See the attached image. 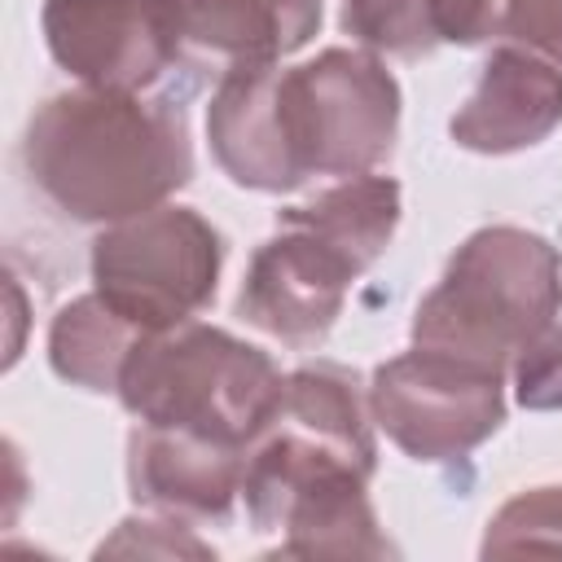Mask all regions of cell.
Wrapping results in <instances>:
<instances>
[{"instance_id": "3957f363", "label": "cell", "mask_w": 562, "mask_h": 562, "mask_svg": "<svg viewBox=\"0 0 562 562\" xmlns=\"http://www.w3.org/2000/svg\"><path fill=\"white\" fill-rule=\"evenodd\" d=\"M22 167L61 215L119 224L193 180V140L176 101L79 83L26 119Z\"/></svg>"}, {"instance_id": "277c9868", "label": "cell", "mask_w": 562, "mask_h": 562, "mask_svg": "<svg viewBox=\"0 0 562 562\" xmlns=\"http://www.w3.org/2000/svg\"><path fill=\"white\" fill-rule=\"evenodd\" d=\"M400 228V180L351 176L277 211V233L255 246L237 316L285 347H321L351 285L386 255Z\"/></svg>"}, {"instance_id": "2e32d148", "label": "cell", "mask_w": 562, "mask_h": 562, "mask_svg": "<svg viewBox=\"0 0 562 562\" xmlns=\"http://www.w3.org/2000/svg\"><path fill=\"white\" fill-rule=\"evenodd\" d=\"M514 395L531 413L562 408V325L558 321L514 360Z\"/></svg>"}, {"instance_id": "8fae6325", "label": "cell", "mask_w": 562, "mask_h": 562, "mask_svg": "<svg viewBox=\"0 0 562 562\" xmlns=\"http://www.w3.org/2000/svg\"><path fill=\"white\" fill-rule=\"evenodd\" d=\"M562 123V66L501 44L479 70L474 92L452 114L448 136L470 154H518L553 136Z\"/></svg>"}, {"instance_id": "7a4b0ae2", "label": "cell", "mask_w": 562, "mask_h": 562, "mask_svg": "<svg viewBox=\"0 0 562 562\" xmlns=\"http://www.w3.org/2000/svg\"><path fill=\"white\" fill-rule=\"evenodd\" d=\"M378 439L360 373L334 360L285 373L272 426L246 457L241 501L255 531L285 536L272 558H386L369 505Z\"/></svg>"}, {"instance_id": "9c48e42d", "label": "cell", "mask_w": 562, "mask_h": 562, "mask_svg": "<svg viewBox=\"0 0 562 562\" xmlns=\"http://www.w3.org/2000/svg\"><path fill=\"white\" fill-rule=\"evenodd\" d=\"M53 61L83 88L145 92L184 57L180 0H44Z\"/></svg>"}, {"instance_id": "e0dca14e", "label": "cell", "mask_w": 562, "mask_h": 562, "mask_svg": "<svg viewBox=\"0 0 562 562\" xmlns=\"http://www.w3.org/2000/svg\"><path fill=\"white\" fill-rule=\"evenodd\" d=\"M501 35L562 66V0H501Z\"/></svg>"}, {"instance_id": "4fadbf2b", "label": "cell", "mask_w": 562, "mask_h": 562, "mask_svg": "<svg viewBox=\"0 0 562 562\" xmlns=\"http://www.w3.org/2000/svg\"><path fill=\"white\" fill-rule=\"evenodd\" d=\"M342 31L391 57H426L439 44L474 48L501 35V0H342Z\"/></svg>"}, {"instance_id": "52a82bcc", "label": "cell", "mask_w": 562, "mask_h": 562, "mask_svg": "<svg viewBox=\"0 0 562 562\" xmlns=\"http://www.w3.org/2000/svg\"><path fill=\"white\" fill-rule=\"evenodd\" d=\"M92 290L140 334L171 329L211 307L224 237L193 206H154L92 237Z\"/></svg>"}, {"instance_id": "9a60e30c", "label": "cell", "mask_w": 562, "mask_h": 562, "mask_svg": "<svg viewBox=\"0 0 562 562\" xmlns=\"http://www.w3.org/2000/svg\"><path fill=\"white\" fill-rule=\"evenodd\" d=\"M483 558H514V553H549L562 558V487H531L505 501L479 544Z\"/></svg>"}, {"instance_id": "7c38bea8", "label": "cell", "mask_w": 562, "mask_h": 562, "mask_svg": "<svg viewBox=\"0 0 562 562\" xmlns=\"http://www.w3.org/2000/svg\"><path fill=\"white\" fill-rule=\"evenodd\" d=\"M321 26V0H180L184 48L228 66H263L299 53Z\"/></svg>"}, {"instance_id": "6da1fadb", "label": "cell", "mask_w": 562, "mask_h": 562, "mask_svg": "<svg viewBox=\"0 0 562 562\" xmlns=\"http://www.w3.org/2000/svg\"><path fill=\"white\" fill-rule=\"evenodd\" d=\"M400 136V83L369 48L303 66H228L206 105L211 158L237 189L294 193L316 176H369Z\"/></svg>"}, {"instance_id": "8992f818", "label": "cell", "mask_w": 562, "mask_h": 562, "mask_svg": "<svg viewBox=\"0 0 562 562\" xmlns=\"http://www.w3.org/2000/svg\"><path fill=\"white\" fill-rule=\"evenodd\" d=\"M114 395L145 426L255 448L281 408L285 373L263 347L241 342L220 325L184 321L136 338Z\"/></svg>"}, {"instance_id": "ba28073f", "label": "cell", "mask_w": 562, "mask_h": 562, "mask_svg": "<svg viewBox=\"0 0 562 562\" xmlns=\"http://www.w3.org/2000/svg\"><path fill=\"white\" fill-rule=\"evenodd\" d=\"M369 413L404 457L452 465L501 430L505 369L413 342L373 369Z\"/></svg>"}, {"instance_id": "5bb4252c", "label": "cell", "mask_w": 562, "mask_h": 562, "mask_svg": "<svg viewBox=\"0 0 562 562\" xmlns=\"http://www.w3.org/2000/svg\"><path fill=\"white\" fill-rule=\"evenodd\" d=\"M140 329L132 321H123L97 290L70 299L53 325H48V364L61 382L92 391V395H110L119 391V373L127 351L136 347Z\"/></svg>"}, {"instance_id": "30bf717a", "label": "cell", "mask_w": 562, "mask_h": 562, "mask_svg": "<svg viewBox=\"0 0 562 562\" xmlns=\"http://www.w3.org/2000/svg\"><path fill=\"white\" fill-rule=\"evenodd\" d=\"M250 448L220 443L193 430L145 426L127 435V487L132 501L189 522H224L241 496Z\"/></svg>"}, {"instance_id": "5b68a950", "label": "cell", "mask_w": 562, "mask_h": 562, "mask_svg": "<svg viewBox=\"0 0 562 562\" xmlns=\"http://www.w3.org/2000/svg\"><path fill=\"white\" fill-rule=\"evenodd\" d=\"M562 312V250L518 224L470 233L413 312V342L474 364L514 360Z\"/></svg>"}]
</instances>
